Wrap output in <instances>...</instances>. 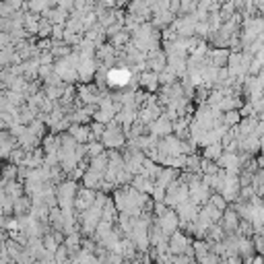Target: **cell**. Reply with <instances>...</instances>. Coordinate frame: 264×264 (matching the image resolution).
Masks as SVG:
<instances>
[{
    "mask_svg": "<svg viewBox=\"0 0 264 264\" xmlns=\"http://www.w3.org/2000/svg\"><path fill=\"white\" fill-rule=\"evenodd\" d=\"M130 79V75L126 70H120V68H116V70H110V75H108V81H110V85H116V87H122L126 85Z\"/></svg>",
    "mask_w": 264,
    "mask_h": 264,
    "instance_id": "obj_1",
    "label": "cell"
}]
</instances>
